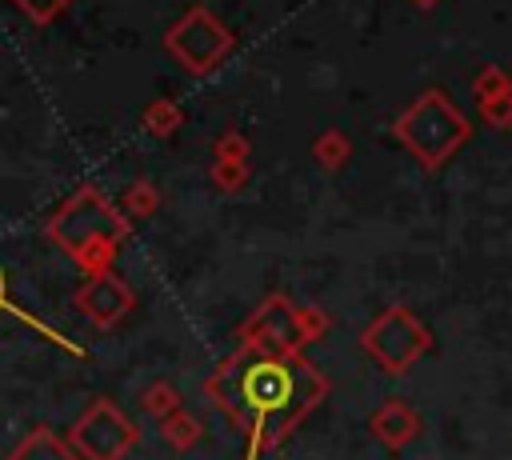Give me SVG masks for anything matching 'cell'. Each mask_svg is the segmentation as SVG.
<instances>
[{
  "mask_svg": "<svg viewBox=\"0 0 512 460\" xmlns=\"http://www.w3.org/2000/svg\"><path fill=\"white\" fill-rule=\"evenodd\" d=\"M60 4H64V0H20V8H28L36 20H48V16H52Z\"/></svg>",
  "mask_w": 512,
  "mask_h": 460,
  "instance_id": "277c9868",
  "label": "cell"
},
{
  "mask_svg": "<svg viewBox=\"0 0 512 460\" xmlns=\"http://www.w3.org/2000/svg\"><path fill=\"white\" fill-rule=\"evenodd\" d=\"M220 396L248 428L264 432L292 420L296 408L312 396V384L300 364L268 352H248L232 360L228 372L220 376Z\"/></svg>",
  "mask_w": 512,
  "mask_h": 460,
  "instance_id": "6da1fadb",
  "label": "cell"
},
{
  "mask_svg": "<svg viewBox=\"0 0 512 460\" xmlns=\"http://www.w3.org/2000/svg\"><path fill=\"white\" fill-rule=\"evenodd\" d=\"M128 440H132V428H128L108 404L92 408L88 420L76 428V444H80L88 456H96V460H112V456H120V452L128 448Z\"/></svg>",
  "mask_w": 512,
  "mask_h": 460,
  "instance_id": "7a4b0ae2",
  "label": "cell"
},
{
  "mask_svg": "<svg viewBox=\"0 0 512 460\" xmlns=\"http://www.w3.org/2000/svg\"><path fill=\"white\" fill-rule=\"evenodd\" d=\"M16 460H68V456H64V448H60L48 432H40V436H32V440L16 452Z\"/></svg>",
  "mask_w": 512,
  "mask_h": 460,
  "instance_id": "3957f363",
  "label": "cell"
}]
</instances>
